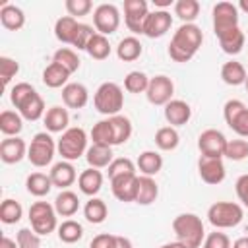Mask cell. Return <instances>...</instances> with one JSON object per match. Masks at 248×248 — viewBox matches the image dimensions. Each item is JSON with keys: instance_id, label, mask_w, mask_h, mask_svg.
I'll list each match as a JSON object with an SVG mask.
<instances>
[{"instance_id": "b9f144b4", "label": "cell", "mask_w": 248, "mask_h": 248, "mask_svg": "<svg viewBox=\"0 0 248 248\" xmlns=\"http://www.w3.org/2000/svg\"><path fill=\"white\" fill-rule=\"evenodd\" d=\"M200 14V2L198 0H178L174 2V16L180 17L184 23H192Z\"/></svg>"}, {"instance_id": "db71d44e", "label": "cell", "mask_w": 248, "mask_h": 248, "mask_svg": "<svg viewBox=\"0 0 248 248\" xmlns=\"http://www.w3.org/2000/svg\"><path fill=\"white\" fill-rule=\"evenodd\" d=\"M203 248H231V240L225 232H209L203 240Z\"/></svg>"}, {"instance_id": "7a4b0ae2", "label": "cell", "mask_w": 248, "mask_h": 248, "mask_svg": "<svg viewBox=\"0 0 248 248\" xmlns=\"http://www.w3.org/2000/svg\"><path fill=\"white\" fill-rule=\"evenodd\" d=\"M172 231L176 240L182 242L186 248H200L205 240L203 223L196 213H180L172 221Z\"/></svg>"}, {"instance_id": "83f0119b", "label": "cell", "mask_w": 248, "mask_h": 248, "mask_svg": "<svg viewBox=\"0 0 248 248\" xmlns=\"http://www.w3.org/2000/svg\"><path fill=\"white\" fill-rule=\"evenodd\" d=\"M52 180H50V174H45V172H31L25 180V188L31 196H37V198H43L46 196L50 190H52Z\"/></svg>"}, {"instance_id": "be15d7a7", "label": "cell", "mask_w": 248, "mask_h": 248, "mask_svg": "<svg viewBox=\"0 0 248 248\" xmlns=\"http://www.w3.org/2000/svg\"><path fill=\"white\" fill-rule=\"evenodd\" d=\"M238 8H240L242 12H246V14H248V0H240V4H238Z\"/></svg>"}, {"instance_id": "6125c7cd", "label": "cell", "mask_w": 248, "mask_h": 248, "mask_svg": "<svg viewBox=\"0 0 248 248\" xmlns=\"http://www.w3.org/2000/svg\"><path fill=\"white\" fill-rule=\"evenodd\" d=\"M153 4H155V6H159V8H165V6H170V4H172V0H153Z\"/></svg>"}, {"instance_id": "ab89813d", "label": "cell", "mask_w": 248, "mask_h": 248, "mask_svg": "<svg viewBox=\"0 0 248 248\" xmlns=\"http://www.w3.org/2000/svg\"><path fill=\"white\" fill-rule=\"evenodd\" d=\"M21 215H23V207L19 202L8 198L0 203V221L4 225H16L21 219Z\"/></svg>"}, {"instance_id": "60d3db41", "label": "cell", "mask_w": 248, "mask_h": 248, "mask_svg": "<svg viewBox=\"0 0 248 248\" xmlns=\"http://www.w3.org/2000/svg\"><path fill=\"white\" fill-rule=\"evenodd\" d=\"M19 114H21V118H25V120H29V122L39 120V118L45 114V101H43V97H41L39 93H35V95L19 108Z\"/></svg>"}, {"instance_id": "bcb514c9", "label": "cell", "mask_w": 248, "mask_h": 248, "mask_svg": "<svg viewBox=\"0 0 248 248\" xmlns=\"http://www.w3.org/2000/svg\"><path fill=\"white\" fill-rule=\"evenodd\" d=\"M91 140H93V143L112 147V128H110L108 118L107 120H99L97 124H93V128H91Z\"/></svg>"}, {"instance_id": "5bb4252c", "label": "cell", "mask_w": 248, "mask_h": 248, "mask_svg": "<svg viewBox=\"0 0 248 248\" xmlns=\"http://www.w3.org/2000/svg\"><path fill=\"white\" fill-rule=\"evenodd\" d=\"M198 172H200L202 180L205 184H211V186L221 184L225 180V174H227L225 172V165H223L221 159H217V157H205V155H202L200 161H198Z\"/></svg>"}, {"instance_id": "f6af8a7d", "label": "cell", "mask_w": 248, "mask_h": 248, "mask_svg": "<svg viewBox=\"0 0 248 248\" xmlns=\"http://www.w3.org/2000/svg\"><path fill=\"white\" fill-rule=\"evenodd\" d=\"M149 79L151 78H147L143 72L134 70L124 78V89L128 93H145L149 87Z\"/></svg>"}, {"instance_id": "e7e4bbea", "label": "cell", "mask_w": 248, "mask_h": 248, "mask_svg": "<svg viewBox=\"0 0 248 248\" xmlns=\"http://www.w3.org/2000/svg\"><path fill=\"white\" fill-rule=\"evenodd\" d=\"M244 85H246V91H248V78H246V83Z\"/></svg>"}, {"instance_id": "8d00e7d4", "label": "cell", "mask_w": 248, "mask_h": 248, "mask_svg": "<svg viewBox=\"0 0 248 248\" xmlns=\"http://www.w3.org/2000/svg\"><path fill=\"white\" fill-rule=\"evenodd\" d=\"M178 132L172 128V126H163L155 132V145L163 151H172L178 147Z\"/></svg>"}, {"instance_id": "91938a15", "label": "cell", "mask_w": 248, "mask_h": 248, "mask_svg": "<svg viewBox=\"0 0 248 248\" xmlns=\"http://www.w3.org/2000/svg\"><path fill=\"white\" fill-rule=\"evenodd\" d=\"M231 248H248V236L244 234V236L236 238V240L232 242V246H231Z\"/></svg>"}, {"instance_id": "30bf717a", "label": "cell", "mask_w": 248, "mask_h": 248, "mask_svg": "<svg viewBox=\"0 0 248 248\" xmlns=\"http://www.w3.org/2000/svg\"><path fill=\"white\" fill-rule=\"evenodd\" d=\"M93 25L101 35H112L120 25V12L114 4H101L93 12Z\"/></svg>"}, {"instance_id": "5b68a950", "label": "cell", "mask_w": 248, "mask_h": 248, "mask_svg": "<svg viewBox=\"0 0 248 248\" xmlns=\"http://www.w3.org/2000/svg\"><path fill=\"white\" fill-rule=\"evenodd\" d=\"M56 149H58V153L62 155L64 161L72 163V161L79 159L87 151V134H85V130L83 128H68L60 136V140L56 143Z\"/></svg>"}, {"instance_id": "ee69618b", "label": "cell", "mask_w": 248, "mask_h": 248, "mask_svg": "<svg viewBox=\"0 0 248 248\" xmlns=\"http://www.w3.org/2000/svg\"><path fill=\"white\" fill-rule=\"evenodd\" d=\"M52 62H56V64L64 66L70 74L78 72V68H79V58H78L76 50H72V48H68V46L58 48V50L52 54Z\"/></svg>"}, {"instance_id": "277c9868", "label": "cell", "mask_w": 248, "mask_h": 248, "mask_svg": "<svg viewBox=\"0 0 248 248\" xmlns=\"http://www.w3.org/2000/svg\"><path fill=\"white\" fill-rule=\"evenodd\" d=\"M244 217V209L234 202H215L207 209V219L215 229L236 227Z\"/></svg>"}, {"instance_id": "ac0fdd59", "label": "cell", "mask_w": 248, "mask_h": 248, "mask_svg": "<svg viewBox=\"0 0 248 248\" xmlns=\"http://www.w3.org/2000/svg\"><path fill=\"white\" fill-rule=\"evenodd\" d=\"M192 116V108L186 101L180 99H172L170 103L165 105V118L167 122L174 128V126H184Z\"/></svg>"}, {"instance_id": "e575fe53", "label": "cell", "mask_w": 248, "mask_h": 248, "mask_svg": "<svg viewBox=\"0 0 248 248\" xmlns=\"http://www.w3.org/2000/svg\"><path fill=\"white\" fill-rule=\"evenodd\" d=\"M138 169L143 176H155L163 169V157L157 151H143L138 157Z\"/></svg>"}, {"instance_id": "816d5d0a", "label": "cell", "mask_w": 248, "mask_h": 248, "mask_svg": "<svg viewBox=\"0 0 248 248\" xmlns=\"http://www.w3.org/2000/svg\"><path fill=\"white\" fill-rule=\"evenodd\" d=\"M19 72V64L10 58V56H0V78H2V83L8 85L10 79Z\"/></svg>"}, {"instance_id": "c3c4849f", "label": "cell", "mask_w": 248, "mask_h": 248, "mask_svg": "<svg viewBox=\"0 0 248 248\" xmlns=\"http://www.w3.org/2000/svg\"><path fill=\"white\" fill-rule=\"evenodd\" d=\"M122 174H136V165L128 157L112 159V163L108 165V178L122 176Z\"/></svg>"}, {"instance_id": "7bdbcfd3", "label": "cell", "mask_w": 248, "mask_h": 248, "mask_svg": "<svg viewBox=\"0 0 248 248\" xmlns=\"http://www.w3.org/2000/svg\"><path fill=\"white\" fill-rule=\"evenodd\" d=\"M35 93H37V91H35V87H33L31 83L21 81V83H16V85L12 87V91H10V101H12V105L19 110Z\"/></svg>"}, {"instance_id": "52a82bcc", "label": "cell", "mask_w": 248, "mask_h": 248, "mask_svg": "<svg viewBox=\"0 0 248 248\" xmlns=\"http://www.w3.org/2000/svg\"><path fill=\"white\" fill-rule=\"evenodd\" d=\"M54 151H56V143L54 140L50 138V134L46 132H39L33 136L29 147H27V159L33 167H46L52 157H54Z\"/></svg>"}, {"instance_id": "8992f818", "label": "cell", "mask_w": 248, "mask_h": 248, "mask_svg": "<svg viewBox=\"0 0 248 248\" xmlns=\"http://www.w3.org/2000/svg\"><path fill=\"white\" fill-rule=\"evenodd\" d=\"M56 209L54 205H50L48 202H35L29 207V221H31V229L39 234V236H46L50 234L54 229H58L56 225Z\"/></svg>"}, {"instance_id": "4316f807", "label": "cell", "mask_w": 248, "mask_h": 248, "mask_svg": "<svg viewBox=\"0 0 248 248\" xmlns=\"http://www.w3.org/2000/svg\"><path fill=\"white\" fill-rule=\"evenodd\" d=\"M108 122H110V128H112V145L126 143L132 136V122L122 114L108 116Z\"/></svg>"}, {"instance_id": "9c48e42d", "label": "cell", "mask_w": 248, "mask_h": 248, "mask_svg": "<svg viewBox=\"0 0 248 248\" xmlns=\"http://www.w3.org/2000/svg\"><path fill=\"white\" fill-rule=\"evenodd\" d=\"M238 27V8L231 2H217L213 6V31L217 39Z\"/></svg>"}, {"instance_id": "836d02e7", "label": "cell", "mask_w": 248, "mask_h": 248, "mask_svg": "<svg viewBox=\"0 0 248 248\" xmlns=\"http://www.w3.org/2000/svg\"><path fill=\"white\" fill-rule=\"evenodd\" d=\"M116 56L122 62H134L141 56V43L136 37H124L116 46Z\"/></svg>"}, {"instance_id": "1f68e13d", "label": "cell", "mask_w": 248, "mask_h": 248, "mask_svg": "<svg viewBox=\"0 0 248 248\" xmlns=\"http://www.w3.org/2000/svg\"><path fill=\"white\" fill-rule=\"evenodd\" d=\"M23 130V118L19 112L14 110H2L0 112V132L6 138H14Z\"/></svg>"}, {"instance_id": "484cf974", "label": "cell", "mask_w": 248, "mask_h": 248, "mask_svg": "<svg viewBox=\"0 0 248 248\" xmlns=\"http://www.w3.org/2000/svg\"><path fill=\"white\" fill-rule=\"evenodd\" d=\"M70 76H72V74H70L64 66H60V64H56V62H50V64L45 68V72H43V83H45L46 87H52V89L64 87V85H68L66 81H68Z\"/></svg>"}, {"instance_id": "681fc988", "label": "cell", "mask_w": 248, "mask_h": 248, "mask_svg": "<svg viewBox=\"0 0 248 248\" xmlns=\"http://www.w3.org/2000/svg\"><path fill=\"white\" fill-rule=\"evenodd\" d=\"M97 31H93V27L91 25H87V23H79L78 25V31H76V37H74V43H72V46H76L78 50H85L87 48V45H89V41L93 39V35H95Z\"/></svg>"}, {"instance_id": "8fae6325", "label": "cell", "mask_w": 248, "mask_h": 248, "mask_svg": "<svg viewBox=\"0 0 248 248\" xmlns=\"http://www.w3.org/2000/svg\"><path fill=\"white\" fill-rule=\"evenodd\" d=\"M227 138L223 136V132L215 130V128H209V130H203L198 138V149L202 155L205 157H225V149H227Z\"/></svg>"}, {"instance_id": "ffe728a7", "label": "cell", "mask_w": 248, "mask_h": 248, "mask_svg": "<svg viewBox=\"0 0 248 248\" xmlns=\"http://www.w3.org/2000/svg\"><path fill=\"white\" fill-rule=\"evenodd\" d=\"M76 178H78V174H76V169L70 161H60L50 170V180L60 190H68V186H72L76 182Z\"/></svg>"}, {"instance_id": "9f6ffc18", "label": "cell", "mask_w": 248, "mask_h": 248, "mask_svg": "<svg viewBox=\"0 0 248 248\" xmlns=\"http://www.w3.org/2000/svg\"><path fill=\"white\" fill-rule=\"evenodd\" d=\"M236 196H238V200L242 202V205L248 209V174H242V176H238V180H236Z\"/></svg>"}, {"instance_id": "d4e9b609", "label": "cell", "mask_w": 248, "mask_h": 248, "mask_svg": "<svg viewBox=\"0 0 248 248\" xmlns=\"http://www.w3.org/2000/svg\"><path fill=\"white\" fill-rule=\"evenodd\" d=\"M159 196V186L153 180V176H138V194H136V203L140 205H149L157 200Z\"/></svg>"}, {"instance_id": "603a6c76", "label": "cell", "mask_w": 248, "mask_h": 248, "mask_svg": "<svg viewBox=\"0 0 248 248\" xmlns=\"http://www.w3.org/2000/svg\"><path fill=\"white\" fill-rule=\"evenodd\" d=\"M78 186H79V190L85 194V196H95L99 190H101V186H103V174H101V170L99 169H85L79 176H78Z\"/></svg>"}, {"instance_id": "f5cc1de1", "label": "cell", "mask_w": 248, "mask_h": 248, "mask_svg": "<svg viewBox=\"0 0 248 248\" xmlns=\"http://www.w3.org/2000/svg\"><path fill=\"white\" fill-rule=\"evenodd\" d=\"M91 2L89 0H66V10L72 17H79V16H87L91 12Z\"/></svg>"}, {"instance_id": "cb8c5ba5", "label": "cell", "mask_w": 248, "mask_h": 248, "mask_svg": "<svg viewBox=\"0 0 248 248\" xmlns=\"http://www.w3.org/2000/svg\"><path fill=\"white\" fill-rule=\"evenodd\" d=\"M68 122H70V114L64 107H50L45 114V126L48 132H66L68 130Z\"/></svg>"}, {"instance_id": "44dd1931", "label": "cell", "mask_w": 248, "mask_h": 248, "mask_svg": "<svg viewBox=\"0 0 248 248\" xmlns=\"http://www.w3.org/2000/svg\"><path fill=\"white\" fill-rule=\"evenodd\" d=\"M0 23L8 31H19L25 25V14L21 8H17L14 4H4L0 8Z\"/></svg>"}, {"instance_id": "680465c9", "label": "cell", "mask_w": 248, "mask_h": 248, "mask_svg": "<svg viewBox=\"0 0 248 248\" xmlns=\"http://www.w3.org/2000/svg\"><path fill=\"white\" fill-rule=\"evenodd\" d=\"M0 248H19V246H17V242L12 240L10 236H2V240H0Z\"/></svg>"}, {"instance_id": "d590c367", "label": "cell", "mask_w": 248, "mask_h": 248, "mask_svg": "<svg viewBox=\"0 0 248 248\" xmlns=\"http://www.w3.org/2000/svg\"><path fill=\"white\" fill-rule=\"evenodd\" d=\"M83 215H85V219H87L89 223L99 225V223H103V221L107 219L108 207H107V203H105L101 198H91V200L85 203V207H83Z\"/></svg>"}, {"instance_id": "3957f363", "label": "cell", "mask_w": 248, "mask_h": 248, "mask_svg": "<svg viewBox=\"0 0 248 248\" xmlns=\"http://www.w3.org/2000/svg\"><path fill=\"white\" fill-rule=\"evenodd\" d=\"M93 105L101 114L107 116H114L120 112V108L124 107V93L122 87L114 81H105L99 85V89L95 91L93 97Z\"/></svg>"}, {"instance_id": "4dcf8cb0", "label": "cell", "mask_w": 248, "mask_h": 248, "mask_svg": "<svg viewBox=\"0 0 248 248\" xmlns=\"http://www.w3.org/2000/svg\"><path fill=\"white\" fill-rule=\"evenodd\" d=\"M54 209H56V213L62 215V217H72V215H76V211L79 209V200H78V196H76L74 192L62 190V192L56 196V200H54Z\"/></svg>"}, {"instance_id": "11a10c76", "label": "cell", "mask_w": 248, "mask_h": 248, "mask_svg": "<svg viewBox=\"0 0 248 248\" xmlns=\"http://www.w3.org/2000/svg\"><path fill=\"white\" fill-rule=\"evenodd\" d=\"M89 248H116V234L101 232V234L93 236Z\"/></svg>"}, {"instance_id": "03108f58", "label": "cell", "mask_w": 248, "mask_h": 248, "mask_svg": "<svg viewBox=\"0 0 248 248\" xmlns=\"http://www.w3.org/2000/svg\"><path fill=\"white\" fill-rule=\"evenodd\" d=\"M244 232H246V236H248V227H246V229H244Z\"/></svg>"}, {"instance_id": "6f0895ef", "label": "cell", "mask_w": 248, "mask_h": 248, "mask_svg": "<svg viewBox=\"0 0 248 248\" xmlns=\"http://www.w3.org/2000/svg\"><path fill=\"white\" fill-rule=\"evenodd\" d=\"M116 248H134V246H132V240L130 238L116 234Z\"/></svg>"}, {"instance_id": "d6986e66", "label": "cell", "mask_w": 248, "mask_h": 248, "mask_svg": "<svg viewBox=\"0 0 248 248\" xmlns=\"http://www.w3.org/2000/svg\"><path fill=\"white\" fill-rule=\"evenodd\" d=\"M62 101L68 108H83L89 101V91L83 83H68L62 87Z\"/></svg>"}, {"instance_id": "74e56055", "label": "cell", "mask_w": 248, "mask_h": 248, "mask_svg": "<svg viewBox=\"0 0 248 248\" xmlns=\"http://www.w3.org/2000/svg\"><path fill=\"white\" fill-rule=\"evenodd\" d=\"M81 236H83V227H81L78 221L66 219V221H62V223L58 225V238H60L62 242L74 244V242H78Z\"/></svg>"}, {"instance_id": "e0dca14e", "label": "cell", "mask_w": 248, "mask_h": 248, "mask_svg": "<svg viewBox=\"0 0 248 248\" xmlns=\"http://www.w3.org/2000/svg\"><path fill=\"white\" fill-rule=\"evenodd\" d=\"M23 157H27V145L21 138L14 136V138H6L0 143V159L6 165H16L19 163Z\"/></svg>"}, {"instance_id": "9a60e30c", "label": "cell", "mask_w": 248, "mask_h": 248, "mask_svg": "<svg viewBox=\"0 0 248 248\" xmlns=\"http://www.w3.org/2000/svg\"><path fill=\"white\" fill-rule=\"evenodd\" d=\"M170 25H172V16L167 10L149 12V16L145 19V25H143V35L149 37V39L163 37L170 29Z\"/></svg>"}, {"instance_id": "7dc6e473", "label": "cell", "mask_w": 248, "mask_h": 248, "mask_svg": "<svg viewBox=\"0 0 248 248\" xmlns=\"http://www.w3.org/2000/svg\"><path fill=\"white\" fill-rule=\"evenodd\" d=\"M225 157L231 161H242L248 157V141L246 140H229Z\"/></svg>"}, {"instance_id": "94428289", "label": "cell", "mask_w": 248, "mask_h": 248, "mask_svg": "<svg viewBox=\"0 0 248 248\" xmlns=\"http://www.w3.org/2000/svg\"><path fill=\"white\" fill-rule=\"evenodd\" d=\"M159 248H186L182 242H178V240H174V242H167V244H163V246H159Z\"/></svg>"}, {"instance_id": "d6a6232c", "label": "cell", "mask_w": 248, "mask_h": 248, "mask_svg": "<svg viewBox=\"0 0 248 248\" xmlns=\"http://www.w3.org/2000/svg\"><path fill=\"white\" fill-rule=\"evenodd\" d=\"M244 41H246L244 33L240 31V27H236V29H231L229 33L219 37V46L227 54H238L244 46Z\"/></svg>"}, {"instance_id": "ba28073f", "label": "cell", "mask_w": 248, "mask_h": 248, "mask_svg": "<svg viewBox=\"0 0 248 248\" xmlns=\"http://www.w3.org/2000/svg\"><path fill=\"white\" fill-rule=\"evenodd\" d=\"M223 116L227 126L236 132L240 138H248V108L242 101L231 99L223 107Z\"/></svg>"}, {"instance_id": "f546056e", "label": "cell", "mask_w": 248, "mask_h": 248, "mask_svg": "<svg viewBox=\"0 0 248 248\" xmlns=\"http://www.w3.org/2000/svg\"><path fill=\"white\" fill-rule=\"evenodd\" d=\"M246 68L236 60H229L221 68V79L227 85H242L246 83Z\"/></svg>"}, {"instance_id": "2e32d148", "label": "cell", "mask_w": 248, "mask_h": 248, "mask_svg": "<svg viewBox=\"0 0 248 248\" xmlns=\"http://www.w3.org/2000/svg\"><path fill=\"white\" fill-rule=\"evenodd\" d=\"M110 188L116 200L130 203L136 202V194H138V176L136 174H122V176H114L110 178Z\"/></svg>"}, {"instance_id": "6da1fadb", "label": "cell", "mask_w": 248, "mask_h": 248, "mask_svg": "<svg viewBox=\"0 0 248 248\" xmlns=\"http://www.w3.org/2000/svg\"><path fill=\"white\" fill-rule=\"evenodd\" d=\"M203 43V33L196 23H182L169 45V56L174 62H188L202 46Z\"/></svg>"}, {"instance_id": "7c38bea8", "label": "cell", "mask_w": 248, "mask_h": 248, "mask_svg": "<svg viewBox=\"0 0 248 248\" xmlns=\"http://www.w3.org/2000/svg\"><path fill=\"white\" fill-rule=\"evenodd\" d=\"M149 16L145 0H126L124 2V21L134 35H143V25Z\"/></svg>"}, {"instance_id": "f35d334b", "label": "cell", "mask_w": 248, "mask_h": 248, "mask_svg": "<svg viewBox=\"0 0 248 248\" xmlns=\"http://www.w3.org/2000/svg\"><path fill=\"white\" fill-rule=\"evenodd\" d=\"M85 52H87L91 58H95V60H105V58H108V54H110V43H108V39H107L105 35L95 33L93 39L89 41Z\"/></svg>"}, {"instance_id": "4fadbf2b", "label": "cell", "mask_w": 248, "mask_h": 248, "mask_svg": "<svg viewBox=\"0 0 248 248\" xmlns=\"http://www.w3.org/2000/svg\"><path fill=\"white\" fill-rule=\"evenodd\" d=\"M172 93H174V83L170 78L167 76H155L149 79V87L145 91L147 95V101L151 105H157V107H165L167 103L172 101Z\"/></svg>"}, {"instance_id": "7402d4cb", "label": "cell", "mask_w": 248, "mask_h": 248, "mask_svg": "<svg viewBox=\"0 0 248 248\" xmlns=\"http://www.w3.org/2000/svg\"><path fill=\"white\" fill-rule=\"evenodd\" d=\"M85 159H87V165L91 169H105L112 163V149L108 145L93 143L91 147H87Z\"/></svg>"}, {"instance_id": "f1b7e54d", "label": "cell", "mask_w": 248, "mask_h": 248, "mask_svg": "<svg viewBox=\"0 0 248 248\" xmlns=\"http://www.w3.org/2000/svg\"><path fill=\"white\" fill-rule=\"evenodd\" d=\"M78 19L72 17V16H62L56 19L54 23V35L60 43H66V45H72L74 43V37H76V31H78Z\"/></svg>"}, {"instance_id": "f907efd6", "label": "cell", "mask_w": 248, "mask_h": 248, "mask_svg": "<svg viewBox=\"0 0 248 248\" xmlns=\"http://www.w3.org/2000/svg\"><path fill=\"white\" fill-rule=\"evenodd\" d=\"M16 242L19 248H41V238L33 229H19L16 234Z\"/></svg>"}]
</instances>
